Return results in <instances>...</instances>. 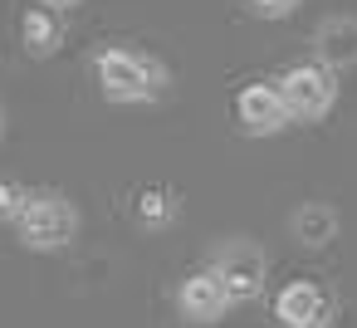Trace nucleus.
I'll return each mask as SVG.
<instances>
[{
    "label": "nucleus",
    "instance_id": "obj_1",
    "mask_svg": "<svg viewBox=\"0 0 357 328\" xmlns=\"http://www.w3.org/2000/svg\"><path fill=\"white\" fill-rule=\"evenodd\" d=\"M93 79H98V94L118 108L157 103L167 94V64L132 45H103L93 54Z\"/></svg>",
    "mask_w": 357,
    "mask_h": 328
},
{
    "label": "nucleus",
    "instance_id": "obj_2",
    "mask_svg": "<svg viewBox=\"0 0 357 328\" xmlns=\"http://www.w3.org/2000/svg\"><path fill=\"white\" fill-rule=\"evenodd\" d=\"M15 235L35 255H54L79 240V206L64 191H30V206L15 221Z\"/></svg>",
    "mask_w": 357,
    "mask_h": 328
},
{
    "label": "nucleus",
    "instance_id": "obj_3",
    "mask_svg": "<svg viewBox=\"0 0 357 328\" xmlns=\"http://www.w3.org/2000/svg\"><path fill=\"white\" fill-rule=\"evenodd\" d=\"M206 269L225 284L230 304H255V299L269 289V255H264V245H255V240H245V235L215 245Z\"/></svg>",
    "mask_w": 357,
    "mask_h": 328
},
{
    "label": "nucleus",
    "instance_id": "obj_4",
    "mask_svg": "<svg viewBox=\"0 0 357 328\" xmlns=\"http://www.w3.org/2000/svg\"><path fill=\"white\" fill-rule=\"evenodd\" d=\"M279 94H284V108L294 123H323L337 103V74L323 69L318 59H303V64H289L279 79Z\"/></svg>",
    "mask_w": 357,
    "mask_h": 328
},
{
    "label": "nucleus",
    "instance_id": "obj_5",
    "mask_svg": "<svg viewBox=\"0 0 357 328\" xmlns=\"http://www.w3.org/2000/svg\"><path fill=\"white\" fill-rule=\"evenodd\" d=\"M337 299L323 279H289L274 294V323L279 328H333Z\"/></svg>",
    "mask_w": 357,
    "mask_h": 328
},
{
    "label": "nucleus",
    "instance_id": "obj_6",
    "mask_svg": "<svg viewBox=\"0 0 357 328\" xmlns=\"http://www.w3.org/2000/svg\"><path fill=\"white\" fill-rule=\"evenodd\" d=\"M289 123H294V118H289L284 94H279L274 79H255V84H245V89L235 94V128H240L245 137H274V133H284Z\"/></svg>",
    "mask_w": 357,
    "mask_h": 328
},
{
    "label": "nucleus",
    "instance_id": "obj_7",
    "mask_svg": "<svg viewBox=\"0 0 357 328\" xmlns=\"http://www.w3.org/2000/svg\"><path fill=\"white\" fill-rule=\"evenodd\" d=\"M176 313L186 323H196V328H211V323H220L230 313V294H225V284L211 269H191L176 284Z\"/></svg>",
    "mask_w": 357,
    "mask_h": 328
},
{
    "label": "nucleus",
    "instance_id": "obj_8",
    "mask_svg": "<svg viewBox=\"0 0 357 328\" xmlns=\"http://www.w3.org/2000/svg\"><path fill=\"white\" fill-rule=\"evenodd\" d=\"M313 59L333 74L357 69V15H328L313 30Z\"/></svg>",
    "mask_w": 357,
    "mask_h": 328
},
{
    "label": "nucleus",
    "instance_id": "obj_9",
    "mask_svg": "<svg viewBox=\"0 0 357 328\" xmlns=\"http://www.w3.org/2000/svg\"><path fill=\"white\" fill-rule=\"evenodd\" d=\"M176 216H181V196H176V186L147 181V186L132 191V221H137V230H147V235H152V230H172Z\"/></svg>",
    "mask_w": 357,
    "mask_h": 328
},
{
    "label": "nucleus",
    "instance_id": "obj_10",
    "mask_svg": "<svg viewBox=\"0 0 357 328\" xmlns=\"http://www.w3.org/2000/svg\"><path fill=\"white\" fill-rule=\"evenodd\" d=\"M337 230H342V216H337V206H328V201H303V206L289 216V235H294L303 250L333 245Z\"/></svg>",
    "mask_w": 357,
    "mask_h": 328
},
{
    "label": "nucleus",
    "instance_id": "obj_11",
    "mask_svg": "<svg viewBox=\"0 0 357 328\" xmlns=\"http://www.w3.org/2000/svg\"><path fill=\"white\" fill-rule=\"evenodd\" d=\"M20 45H25L30 59L59 54V45H64V15L50 10V6H30V10L20 15Z\"/></svg>",
    "mask_w": 357,
    "mask_h": 328
},
{
    "label": "nucleus",
    "instance_id": "obj_12",
    "mask_svg": "<svg viewBox=\"0 0 357 328\" xmlns=\"http://www.w3.org/2000/svg\"><path fill=\"white\" fill-rule=\"evenodd\" d=\"M30 206V186L10 181V177H0V225H15Z\"/></svg>",
    "mask_w": 357,
    "mask_h": 328
},
{
    "label": "nucleus",
    "instance_id": "obj_13",
    "mask_svg": "<svg viewBox=\"0 0 357 328\" xmlns=\"http://www.w3.org/2000/svg\"><path fill=\"white\" fill-rule=\"evenodd\" d=\"M250 6V15H259V20H289L303 0H245Z\"/></svg>",
    "mask_w": 357,
    "mask_h": 328
},
{
    "label": "nucleus",
    "instance_id": "obj_14",
    "mask_svg": "<svg viewBox=\"0 0 357 328\" xmlns=\"http://www.w3.org/2000/svg\"><path fill=\"white\" fill-rule=\"evenodd\" d=\"M40 6H50V10H59V15H64V10H74V6H84V0H40Z\"/></svg>",
    "mask_w": 357,
    "mask_h": 328
},
{
    "label": "nucleus",
    "instance_id": "obj_15",
    "mask_svg": "<svg viewBox=\"0 0 357 328\" xmlns=\"http://www.w3.org/2000/svg\"><path fill=\"white\" fill-rule=\"evenodd\" d=\"M0 133H6V113H0Z\"/></svg>",
    "mask_w": 357,
    "mask_h": 328
}]
</instances>
